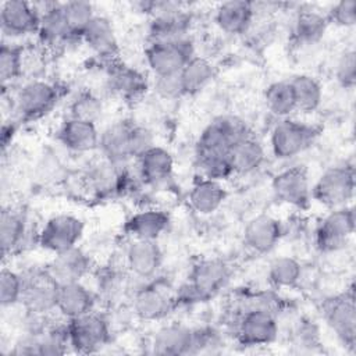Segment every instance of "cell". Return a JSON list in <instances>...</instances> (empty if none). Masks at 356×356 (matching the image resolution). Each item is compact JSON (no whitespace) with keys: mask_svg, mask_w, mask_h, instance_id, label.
Here are the masks:
<instances>
[{"mask_svg":"<svg viewBox=\"0 0 356 356\" xmlns=\"http://www.w3.org/2000/svg\"><path fill=\"white\" fill-rule=\"evenodd\" d=\"M248 135L250 134L246 124L238 117H218L202 131L196 145L197 157L229 154L231 149Z\"/></svg>","mask_w":356,"mask_h":356,"instance_id":"obj_1","label":"cell"},{"mask_svg":"<svg viewBox=\"0 0 356 356\" xmlns=\"http://www.w3.org/2000/svg\"><path fill=\"white\" fill-rule=\"evenodd\" d=\"M193 56V44L188 38L150 42L145 51L146 63L154 76L179 74Z\"/></svg>","mask_w":356,"mask_h":356,"instance_id":"obj_2","label":"cell"},{"mask_svg":"<svg viewBox=\"0 0 356 356\" xmlns=\"http://www.w3.org/2000/svg\"><path fill=\"white\" fill-rule=\"evenodd\" d=\"M228 266L217 259L197 263L189 275V281L182 286L181 298L185 302H202L214 296L228 281Z\"/></svg>","mask_w":356,"mask_h":356,"instance_id":"obj_3","label":"cell"},{"mask_svg":"<svg viewBox=\"0 0 356 356\" xmlns=\"http://www.w3.org/2000/svg\"><path fill=\"white\" fill-rule=\"evenodd\" d=\"M355 171L352 165H335L325 170L312 188V197L327 207H342L353 197Z\"/></svg>","mask_w":356,"mask_h":356,"instance_id":"obj_4","label":"cell"},{"mask_svg":"<svg viewBox=\"0 0 356 356\" xmlns=\"http://www.w3.org/2000/svg\"><path fill=\"white\" fill-rule=\"evenodd\" d=\"M70 346L79 353H93L110 339V327L104 317L90 312L67 323Z\"/></svg>","mask_w":356,"mask_h":356,"instance_id":"obj_5","label":"cell"},{"mask_svg":"<svg viewBox=\"0 0 356 356\" xmlns=\"http://www.w3.org/2000/svg\"><path fill=\"white\" fill-rule=\"evenodd\" d=\"M314 136L313 127L292 118H282L271 131L270 147L277 159L288 160L307 149Z\"/></svg>","mask_w":356,"mask_h":356,"instance_id":"obj_6","label":"cell"},{"mask_svg":"<svg viewBox=\"0 0 356 356\" xmlns=\"http://www.w3.org/2000/svg\"><path fill=\"white\" fill-rule=\"evenodd\" d=\"M82 234L83 222L78 217L71 214H57L44 222L38 241L43 249L57 254L78 246L76 243L82 238Z\"/></svg>","mask_w":356,"mask_h":356,"instance_id":"obj_7","label":"cell"},{"mask_svg":"<svg viewBox=\"0 0 356 356\" xmlns=\"http://www.w3.org/2000/svg\"><path fill=\"white\" fill-rule=\"evenodd\" d=\"M324 318L338 339L355 348L356 342V307L353 292H345L325 300L323 306Z\"/></svg>","mask_w":356,"mask_h":356,"instance_id":"obj_8","label":"cell"},{"mask_svg":"<svg viewBox=\"0 0 356 356\" xmlns=\"http://www.w3.org/2000/svg\"><path fill=\"white\" fill-rule=\"evenodd\" d=\"M355 231V211L350 206L332 209L318 224L317 246L324 252L341 249Z\"/></svg>","mask_w":356,"mask_h":356,"instance_id":"obj_9","label":"cell"},{"mask_svg":"<svg viewBox=\"0 0 356 356\" xmlns=\"http://www.w3.org/2000/svg\"><path fill=\"white\" fill-rule=\"evenodd\" d=\"M278 335L275 314L264 309H245L236 324V337L242 345L260 346L271 343Z\"/></svg>","mask_w":356,"mask_h":356,"instance_id":"obj_10","label":"cell"},{"mask_svg":"<svg viewBox=\"0 0 356 356\" xmlns=\"http://www.w3.org/2000/svg\"><path fill=\"white\" fill-rule=\"evenodd\" d=\"M58 284L44 268L24 278L21 303L29 314L46 316L56 310Z\"/></svg>","mask_w":356,"mask_h":356,"instance_id":"obj_11","label":"cell"},{"mask_svg":"<svg viewBox=\"0 0 356 356\" xmlns=\"http://www.w3.org/2000/svg\"><path fill=\"white\" fill-rule=\"evenodd\" d=\"M57 99L58 89L56 85L42 79H32L17 92L15 107L24 118L32 120L49 113L57 103Z\"/></svg>","mask_w":356,"mask_h":356,"instance_id":"obj_12","label":"cell"},{"mask_svg":"<svg viewBox=\"0 0 356 356\" xmlns=\"http://www.w3.org/2000/svg\"><path fill=\"white\" fill-rule=\"evenodd\" d=\"M153 19L149 26L152 42L186 38L191 25L189 15L172 3H150Z\"/></svg>","mask_w":356,"mask_h":356,"instance_id":"obj_13","label":"cell"},{"mask_svg":"<svg viewBox=\"0 0 356 356\" xmlns=\"http://www.w3.org/2000/svg\"><path fill=\"white\" fill-rule=\"evenodd\" d=\"M40 19L39 8L28 1H4L0 8L1 31L8 38H19L38 33Z\"/></svg>","mask_w":356,"mask_h":356,"instance_id":"obj_14","label":"cell"},{"mask_svg":"<svg viewBox=\"0 0 356 356\" xmlns=\"http://www.w3.org/2000/svg\"><path fill=\"white\" fill-rule=\"evenodd\" d=\"M275 197L286 204L303 207L312 197L307 172L303 167H291L278 172L273 179Z\"/></svg>","mask_w":356,"mask_h":356,"instance_id":"obj_15","label":"cell"},{"mask_svg":"<svg viewBox=\"0 0 356 356\" xmlns=\"http://www.w3.org/2000/svg\"><path fill=\"white\" fill-rule=\"evenodd\" d=\"M135 124L131 121H117L106 127L100 132L99 149L103 159L122 164L128 159H132V134Z\"/></svg>","mask_w":356,"mask_h":356,"instance_id":"obj_16","label":"cell"},{"mask_svg":"<svg viewBox=\"0 0 356 356\" xmlns=\"http://www.w3.org/2000/svg\"><path fill=\"white\" fill-rule=\"evenodd\" d=\"M90 268L89 256L78 246L57 253L47 266V273L61 285L81 281Z\"/></svg>","mask_w":356,"mask_h":356,"instance_id":"obj_17","label":"cell"},{"mask_svg":"<svg viewBox=\"0 0 356 356\" xmlns=\"http://www.w3.org/2000/svg\"><path fill=\"white\" fill-rule=\"evenodd\" d=\"M163 252L157 241L134 239L127 249V266L138 278L153 277L161 266Z\"/></svg>","mask_w":356,"mask_h":356,"instance_id":"obj_18","label":"cell"},{"mask_svg":"<svg viewBox=\"0 0 356 356\" xmlns=\"http://www.w3.org/2000/svg\"><path fill=\"white\" fill-rule=\"evenodd\" d=\"M93 293L81 281L58 285L56 310L67 320L93 312Z\"/></svg>","mask_w":356,"mask_h":356,"instance_id":"obj_19","label":"cell"},{"mask_svg":"<svg viewBox=\"0 0 356 356\" xmlns=\"http://www.w3.org/2000/svg\"><path fill=\"white\" fill-rule=\"evenodd\" d=\"M58 140L71 152L85 153L99 147L100 134L95 122L68 117L58 129Z\"/></svg>","mask_w":356,"mask_h":356,"instance_id":"obj_20","label":"cell"},{"mask_svg":"<svg viewBox=\"0 0 356 356\" xmlns=\"http://www.w3.org/2000/svg\"><path fill=\"white\" fill-rule=\"evenodd\" d=\"M280 238V221L270 214H259L253 217L243 231L245 243L257 253H268L273 250Z\"/></svg>","mask_w":356,"mask_h":356,"instance_id":"obj_21","label":"cell"},{"mask_svg":"<svg viewBox=\"0 0 356 356\" xmlns=\"http://www.w3.org/2000/svg\"><path fill=\"white\" fill-rule=\"evenodd\" d=\"M153 350L159 355L193 353V330L178 323L163 325L153 338Z\"/></svg>","mask_w":356,"mask_h":356,"instance_id":"obj_22","label":"cell"},{"mask_svg":"<svg viewBox=\"0 0 356 356\" xmlns=\"http://www.w3.org/2000/svg\"><path fill=\"white\" fill-rule=\"evenodd\" d=\"M172 298L159 285H143L135 292L134 312L142 320H160L170 312Z\"/></svg>","mask_w":356,"mask_h":356,"instance_id":"obj_23","label":"cell"},{"mask_svg":"<svg viewBox=\"0 0 356 356\" xmlns=\"http://www.w3.org/2000/svg\"><path fill=\"white\" fill-rule=\"evenodd\" d=\"M170 217L165 211L157 209H146L132 214L125 222V232L132 239H152L157 238L167 229Z\"/></svg>","mask_w":356,"mask_h":356,"instance_id":"obj_24","label":"cell"},{"mask_svg":"<svg viewBox=\"0 0 356 356\" xmlns=\"http://www.w3.org/2000/svg\"><path fill=\"white\" fill-rule=\"evenodd\" d=\"M254 15L253 3L243 0H231L221 3L216 10V24L231 35L243 33L252 24Z\"/></svg>","mask_w":356,"mask_h":356,"instance_id":"obj_25","label":"cell"},{"mask_svg":"<svg viewBox=\"0 0 356 356\" xmlns=\"http://www.w3.org/2000/svg\"><path fill=\"white\" fill-rule=\"evenodd\" d=\"M136 160L139 175L147 184H160L172 174L174 159L171 153L161 146H152Z\"/></svg>","mask_w":356,"mask_h":356,"instance_id":"obj_26","label":"cell"},{"mask_svg":"<svg viewBox=\"0 0 356 356\" xmlns=\"http://www.w3.org/2000/svg\"><path fill=\"white\" fill-rule=\"evenodd\" d=\"M81 39L99 56L113 57L118 49L117 36L111 21L103 15H95L81 35Z\"/></svg>","mask_w":356,"mask_h":356,"instance_id":"obj_27","label":"cell"},{"mask_svg":"<svg viewBox=\"0 0 356 356\" xmlns=\"http://www.w3.org/2000/svg\"><path fill=\"white\" fill-rule=\"evenodd\" d=\"M40 11L38 35L43 44H58L72 36L67 24L63 4L49 3Z\"/></svg>","mask_w":356,"mask_h":356,"instance_id":"obj_28","label":"cell"},{"mask_svg":"<svg viewBox=\"0 0 356 356\" xmlns=\"http://www.w3.org/2000/svg\"><path fill=\"white\" fill-rule=\"evenodd\" d=\"M227 197L225 188L220 181L200 178L189 191V203L200 214H211L220 209Z\"/></svg>","mask_w":356,"mask_h":356,"instance_id":"obj_29","label":"cell"},{"mask_svg":"<svg viewBox=\"0 0 356 356\" xmlns=\"http://www.w3.org/2000/svg\"><path fill=\"white\" fill-rule=\"evenodd\" d=\"M234 172L250 174L256 171L266 159L263 145L252 135L241 139L229 153Z\"/></svg>","mask_w":356,"mask_h":356,"instance_id":"obj_30","label":"cell"},{"mask_svg":"<svg viewBox=\"0 0 356 356\" xmlns=\"http://www.w3.org/2000/svg\"><path fill=\"white\" fill-rule=\"evenodd\" d=\"M289 82L293 90L298 111L313 113L320 107L323 100V86L314 76L299 74L295 75Z\"/></svg>","mask_w":356,"mask_h":356,"instance_id":"obj_31","label":"cell"},{"mask_svg":"<svg viewBox=\"0 0 356 356\" xmlns=\"http://www.w3.org/2000/svg\"><path fill=\"white\" fill-rule=\"evenodd\" d=\"M110 86L125 99H136L147 89L145 76L128 65H114L110 70Z\"/></svg>","mask_w":356,"mask_h":356,"instance_id":"obj_32","label":"cell"},{"mask_svg":"<svg viewBox=\"0 0 356 356\" xmlns=\"http://www.w3.org/2000/svg\"><path fill=\"white\" fill-rule=\"evenodd\" d=\"M328 19L314 10H302L293 21V36L300 44L320 42L327 31Z\"/></svg>","mask_w":356,"mask_h":356,"instance_id":"obj_33","label":"cell"},{"mask_svg":"<svg viewBox=\"0 0 356 356\" xmlns=\"http://www.w3.org/2000/svg\"><path fill=\"white\" fill-rule=\"evenodd\" d=\"M214 76L213 64L200 56H193L179 72L184 95L200 92Z\"/></svg>","mask_w":356,"mask_h":356,"instance_id":"obj_34","label":"cell"},{"mask_svg":"<svg viewBox=\"0 0 356 356\" xmlns=\"http://www.w3.org/2000/svg\"><path fill=\"white\" fill-rule=\"evenodd\" d=\"M26 232L24 216L10 209H3L0 216V245L3 254H11L19 248Z\"/></svg>","mask_w":356,"mask_h":356,"instance_id":"obj_35","label":"cell"},{"mask_svg":"<svg viewBox=\"0 0 356 356\" xmlns=\"http://www.w3.org/2000/svg\"><path fill=\"white\" fill-rule=\"evenodd\" d=\"M264 103L270 113L280 118H288L296 111L293 90L289 81H277L264 90Z\"/></svg>","mask_w":356,"mask_h":356,"instance_id":"obj_36","label":"cell"},{"mask_svg":"<svg viewBox=\"0 0 356 356\" xmlns=\"http://www.w3.org/2000/svg\"><path fill=\"white\" fill-rule=\"evenodd\" d=\"M302 277L300 263L289 256L275 257L268 266V280L277 288L295 286Z\"/></svg>","mask_w":356,"mask_h":356,"instance_id":"obj_37","label":"cell"},{"mask_svg":"<svg viewBox=\"0 0 356 356\" xmlns=\"http://www.w3.org/2000/svg\"><path fill=\"white\" fill-rule=\"evenodd\" d=\"M118 167L120 164L111 163L106 159L95 164L93 168L89 171L88 177L92 189L99 193H107L117 189V186L121 182V178L124 177L122 171H120Z\"/></svg>","mask_w":356,"mask_h":356,"instance_id":"obj_38","label":"cell"},{"mask_svg":"<svg viewBox=\"0 0 356 356\" xmlns=\"http://www.w3.org/2000/svg\"><path fill=\"white\" fill-rule=\"evenodd\" d=\"M63 11L72 36H79V38L85 31V28L96 15L92 3L78 1V0L63 3Z\"/></svg>","mask_w":356,"mask_h":356,"instance_id":"obj_39","label":"cell"},{"mask_svg":"<svg viewBox=\"0 0 356 356\" xmlns=\"http://www.w3.org/2000/svg\"><path fill=\"white\" fill-rule=\"evenodd\" d=\"M24 70L22 49L11 43H3L0 49V76L6 86L17 79Z\"/></svg>","mask_w":356,"mask_h":356,"instance_id":"obj_40","label":"cell"},{"mask_svg":"<svg viewBox=\"0 0 356 356\" xmlns=\"http://www.w3.org/2000/svg\"><path fill=\"white\" fill-rule=\"evenodd\" d=\"M103 113L102 100L92 92H81L70 104V117L95 122Z\"/></svg>","mask_w":356,"mask_h":356,"instance_id":"obj_41","label":"cell"},{"mask_svg":"<svg viewBox=\"0 0 356 356\" xmlns=\"http://www.w3.org/2000/svg\"><path fill=\"white\" fill-rule=\"evenodd\" d=\"M24 291V277L17 271L4 267L0 273V303L11 307L21 302Z\"/></svg>","mask_w":356,"mask_h":356,"instance_id":"obj_42","label":"cell"},{"mask_svg":"<svg viewBox=\"0 0 356 356\" xmlns=\"http://www.w3.org/2000/svg\"><path fill=\"white\" fill-rule=\"evenodd\" d=\"M199 167L204 178L221 181L234 174L229 154H214L197 157Z\"/></svg>","mask_w":356,"mask_h":356,"instance_id":"obj_43","label":"cell"},{"mask_svg":"<svg viewBox=\"0 0 356 356\" xmlns=\"http://www.w3.org/2000/svg\"><path fill=\"white\" fill-rule=\"evenodd\" d=\"M337 81L348 89H352L356 82V54L353 49L345 50L337 61L335 67Z\"/></svg>","mask_w":356,"mask_h":356,"instance_id":"obj_44","label":"cell"},{"mask_svg":"<svg viewBox=\"0 0 356 356\" xmlns=\"http://www.w3.org/2000/svg\"><path fill=\"white\" fill-rule=\"evenodd\" d=\"M328 21L334 22L338 26H353L356 24V1L355 0H342L335 3L330 13Z\"/></svg>","mask_w":356,"mask_h":356,"instance_id":"obj_45","label":"cell"},{"mask_svg":"<svg viewBox=\"0 0 356 356\" xmlns=\"http://www.w3.org/2000/svg\"><path fill=\"white\" fill-rule=\"evenodd\" d=\"M154 90L164 99H177L184 96L179 74L170 76H156Z\"/></svg>","mask_w":356,"mask_h":356,"instance_id":"obj_46","label":"cell"},{"mask_svg":"<svg viewBox=\"0 0 356 356\" xmlns=\"http://www.w3.org/2000/svg\"><path fill=\"white\" fill-rule=\"evenodd\" d=\"M296 345H302V346H309V345H314L317 342L318 338V332L316 325L313 324V321H302L295 332H293Z\"/></svg>","mask_w":356,"mask_h":356,"instance_id":"obj_47","label":"cell"},{"mask_svg":"<svg viewBox=\"0 0 356 356\" xmlns=\"http://www.w3.org/2000/svg\"><path fill=\"white\" fill-rule=\"evenodd\" d=\"M14 135H15V127H14V124H7V122H4L3 124V127H1V147H3V150L8 146V143L13 140V138H14Z\"/></svg>","mask_w":356,"mask_h":356,"instance_id":"obj_48","label":"cell"}]
</instances>
